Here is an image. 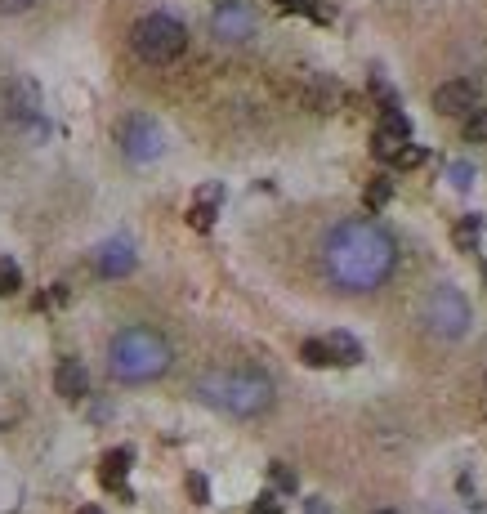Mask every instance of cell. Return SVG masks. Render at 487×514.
Listing matches in <instances>:
<instances>
[{"mask_svg": "<svg viewBox=\"0 0 487 514\" xmlns=\"http://www.w3.org/2000/svg\"><path fill=\"white\" fill-rule=\"evenodd\" d=\"M407 144H412V121H407V112H398V108L380 112V126H376V135H371V152H376L380 161H398Z\"/></svg>", "mask_w": 487, "mask_h": 514, "instance_id": "9", "label": "cell"}, {"mask_svg": "<svg viewBox=\"0 0 487 514\" xmlns=\"http://www.w3.org/2000/svg\"><path fill=\"white\" fill-rule=\"evenodd\" d=\"M420 161H425V148H412V144H407L403 157H398V166H420Z\"/></svg>", "mask_w": 487, "mask_h": 514, "instance_id": "27", "label": "cell"}, {"mask_svg": "<svg viewBox=\"0 0 487 514\" xmlns=\"http://www.w3.org/2000/svg\"><path fill=\"white\" fill-rule=\"evenodd\" d=\"M219 5H224V0H219Z\"/></svg>", "mask_w": 487, "mask_h": 514, "instance_id": "31", "label": "cell"}, {"mask_svg": "<svg viewBox=\"0 0 487 514\" xmlns=\"http://www.w3.org/2000/svg\"><path fill=\"white\" fill-rule=\"evenodd\" d=\"M322 269L331 287L349 295L380 291L398 269V242L376 220H340L322 237Z\"/></svg>", "mask_w": 487, "mask_h": 514, "instance_id": "1", "label": "cell"}, {"mask_svg": "<svg viewBox=\"0 0 487 514\" xmlns=\"http://www.w3.org/2000/svg\"><path fill=\"white\" fill-rule=\"evenodd\" d=\"M269 474H273V488H278V492H295V488H300V479H295V470L286 461H273Z\"/></svg>", "mask_w": 487, "mask_h": 514, "instance_id": "22", "label": "cell"}, {"mask_svg": "<svg viewBox=\"0 0 487 514\" xmlns=\"http://www.w3.org/2000/svg\"><path fill=\"white\" fill-rule=\"evenodd\" d=\"M282 5H291V9H295V5H300V0H282Z\"/></svg>", "mask_w": 487, "mask_h": 514, "instance_id": "29", "label": "cell"}, {"mask_svg": "<svg viewBox=\"0 0 487 514\" xmlns=\"http://www.w3.org/2000/svg\"><path fill=\"white\" fill-rule=\"evenodd\" d=\"M36 0H0V14H27Z\"/></svg>", "mask_w": 487, "mask_h": 514, "instance_id": "25", "label": "cell"}, {"mask_svg": "<svg viewBox=\"0 0 487 514\" xmlns=\"http://www.w3.org/2000/svg\"><path fill=\"white\" fill-rule=\"evenodd\" d=\"M420 322H425V331L434 340H461V336H470L474 309H470V300H465L461 287L438 282V287L425 295V304H420Z\"/></svg>", "mask_w": 487, "mask_h": 514, "instance_id": "6", "label": "cell"}, {"mask_svg": "<svg viewBox=\"0 0 487 514\" xmlns=\"http://www.w3.org/2000/svg\"><path fill=\"white\" fill-rule=\"evenodd\" d=\"M175 367V345L157 327H121L108 345V371L121 385H148Z\"/></svg>", "mask_w": 487, "mask_h": 514, "instance_id": "3", "label": "cell"}, {"mask_svg": "<svg viewBox=\"0 0 487 514\" xmlns=\"http://www.w3.org/2000/svg\"><path fill=\"white\" fill-rule=\"evenodd\" d=\"M389 193H394V188H389V179H376V184L367 188V206H371V211H380V206L389 202Z\"/></svg>", "mask_w": 487, "mask_h": 514, "instance_id": "23", "label": "cell"}, {"mask_svg": "<svg viewBox=\"0 0 487 514\" xmlns=\"http://www.w3.org/2000/svg\"><path fill=\"white\" fill-rule=\"evenodd\" d=\"M479 108V85L474 81H443L434 90V112L438 117H470Z\"/></svg>", "mask_w": 487, "mask_h": 514, "instance_id": "10", "label": "cell"}, {"mask_svg": "<svg viewBox=\"0 0 487 514\" xmlns=\"http://www.w3.org/2000/svg\"><path fill=\"white\" fill-rule=\"evenodd\" d=\"M130 465H135V447H117V452H108V456H103V470H99L103 488H117L126 501H130V488H126V474H130Z\"/></svg>", "mask_w": 487, "mask_h": 514, "instance_id": "14", "label": "cell"}, {"mask_svg": "<svg viewBox=\"0 0 487 514\" xmlns=\"http://www.w3.org/2000/svg\"><path fill=\"white\" fill-rule=\"evenodd\" d=\"M219 202H224V188L206 184L202 193L193 197V206H188V224H193L197 233H210V228H215V215H219Z\"/></svg>", "mask_w": 487, "mask_h": 514, "instance_id": "13", "label": "cell"}, {"mask_svg": "<svg viewBox=\"0 0 487 514\" xmlns=\"http://www.w3.org/2000/svg\"><path fill=\"white\" fill-rule=\"evenodd\" d=\"M465 144H487V108H474L465 117Z\"/></svg>", "mask_w": 487, "mask_h": 514, "instance_id": "20", "label": "cell"}, {"mask_svg": "<svg viewBox=\"0 0 487 514\" xmlns=\"http://www.w3.org/2000/svg\"><path fill=\"white\" fill-rule=\"evenodd\" d=\"M456 246L461 251H479V237H483V215H465L461 224H456Z\"/></svg>", "mask_w": 487, "mask_h": 514, "instance_id": "17", "label": "cell"}, {"mask_svg": "<svg viewBox=\"0 0 487 514\" xmlns=\"http://www.w3.org/2000/svg\"><path fill=\"white\" fill-rule=\"evenodd\" d=\"M130 50H135L139 63H148V68H166V63H175L179 54L188 50V27L179 23L175 14H143L135 27H130Z\"/></svg>", "mask_w": 487, "mask_h": 514, "instance_id": "4", "label": "cell"}, {"mask_svg": "<svg viewBox=\"0 0 487 514\" xmlns=\"http://www.w3.org/2000/svg\"><path fill=\"white\" fill-rule=\"evenodd\" d=\"M300 99L309 103L313 112H336V103H340V85L331 81V76H309V81L300 85Z\"/></svg>", "mask_w": 487, "mask_h": 514, "instance_id": "15", "label": "cell"}, {"mask_svg": "<svg viewBox=\"0 0 487 514\" xmlns=\"http://www.w3.org/2000/svg\"><path fill=\"white\" fill-rule=\"evenodd\" d=\"M23 291V269L18 260H0V295H18Z\"/></svg>", "mask_w": 487, "mask_h": 514, "instance_id": "19", "label": "cell"}, {"mask_svg": "<svg viewBox=\"0 0 487 514\" xmlns=\"http://www.w3.org/2000/svg\"><path fill=\"white\" fill-rule=\"evenodd\" d=\"M376 514H398V510H376Z\"/></svg>", "mask_w": 487, "mask_h": 514, "instance_id": "30", "label": "cell"}, {"mask_svg": "<svg viewBox=\"0 0 487 514\" xmlns=\"http://www.w3.org/2000/svg\"><path fill=\"white\" fill-rule=\"evenodd\" d=\"M76 514H103L99 506H81V510H76Z\"/></svg>", "mask_w": 487, "mask_h": 514, "instance_id": "28", "label": "cell"}, {"mask_svg": "<svg viewBox=\"0 0 487 514\" xmlns=\"http://www.w3.org/2000/svg\"><path fill=\"white\" fill-rule=\"evenodd\" d=\"M300 358H304V367H331V363H336V358H331V349H327V340H304Z\"/></svg>", "mask_w": 487, "mask_h": 514, "instance_id": "18", "label": "cell"}, {"mask_svg": "<svg viewBox=\"0 0 487 514\" xmlns=\"http://www.w3.org/2000/svg\"><path fill=\"white\" fill-rule=\"evenodd\" d=\"M54 394L68 398V403H81L90 394V371H85L81 358H63L59 371H54Z\"/></svg>", "mask_w": 487, "mask_h": 514, "instance_id": "12", "label": "cell"}, {"mask_svg": "<svg viewBox=\"0 0 487 514\" xmlns=\"http://www.w3.org/2000/svg\"><path fill=\"white\" fill-rule=\"evenodd\" d=\"M251 514H282V506H278V501L269 497V492H264V497H260V501H255V506H251Z\"/></svg>", "mask_w": 487, "mask_h": 514, "instance_id": "26", "label": "cell"}, {"mask_svg": "<svg viewBox=\"0 0 487 514\" xmlns=\"http://www.w3.org/2000/svg\"><path fill=\"white\" fill-rule=\"evenodd\" d=\"M117 148L130 166H148V161H157L166 152V135H161V126L148 112H130V117L117 121Z\"/></svg>", "mask_w": 487, "mask_h": 514, "instance_id": "7", "label": "cell"}, {"mask_svg": "<svg viewBox=\"0 0 487 514\" xmlns=\"http://www.w3.org/2000/svg\"><path fill=\"white\" fill-rule=\"evenodd\" d=\"M188 497H193L197 506H206L210 501V483L202 479V474H188Z\"/></svg>", "mask_w": 487, "mask_h": 514, "instance_id": "24", "label": "cell"}, {"mask_svg": "<svg viewBox=\"0 0 487 514\" xmlns=\"http://www.w3.org/2000/svg\"><path fill=\"white\" fill-rule=\"evenodd\" d=\"M447 179H452L456 193H465V188L474 184V166L470 161H452V166H447Z\"/></svg>", "mask_w": 487, "mask_h": 514, "instance_id": "21", "label": "cell"}, {"mask_svg": "<svg viewBox=\"0 0 487 514\" xmlns=\"http://www.w3.org/2000/svg\"><path fill=\"white\" fill-rule=\"evenodd\" d=\"M41 108H45V94L27 72H14L0 81V117L14 130H23V139H32V144H41V139L50 135Z\"/></svg>", "mask_w": 487, "mask_h": 514, "instance_id": "5", "label": "cell"}, {"mask_svg": "<svg viewBox=\"0 0 487 514\" xmlns=\"http://www.w3.org/2000/svg\"><path fill=\"white\" fill-rule=\"evenodd\" d=\"M193 394L202 398L206 407L224 412V416H237V421H255V416H264V412L273 407L278 389H273V380L264 376V371L237 367V371H206V376L193 385Z\"/></svg>", "mask_w": 487, "mask_h": 514, "instance_id": "2", "label": "cell"}, {"mask_svg": "<svg viewBox=\"0 0 487 514\" xmlns=\"http://www.w3.org/2000/svg\"><path fill=\"white\" fill-rule=\"evenodd\" d=\"M210 32L224 45H246L260 32V18H255V9L246 5V0H224V5H215V14H210Z\"/></svg>", "mask_w": 487, "mask_h": 514, "instance_id": "8", "label": "cell"}, {"mask_svg": "<svg viewBox=\"0 0 487 514\" xmlns=\"http://www.w3.org/2000/svg\"><path fill=\"white\" fill-rule=\"evenodd\" d=\"M135 264H139V255L126 237H112V242H103L99 251H94V273H99V278H130Z\"/></svg>", "mask_w": 487, "mask_h": 514, "instance_id": "11", "label": "cell"}, {"mask_svg": "<svg viewBox=\"0 0 487 514\" xmlns=\"http://www.w3.org/2000/svg\"><path fill=\"white\" fill-rule=\"evenodd\" d=\"M327 349H331V358H336V367H358L362 363V345L349 336V331H331Z\"/></svg>", "mask_w": 487, "mask_h": 514, "instance_id": "16", "label": "cell"}]
</instances>
